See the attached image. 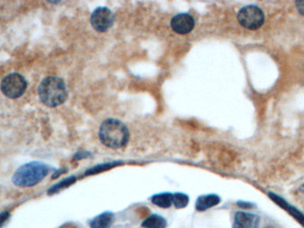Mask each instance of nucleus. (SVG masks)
Returning a JSON list of instances; mask_svg holds the SVG:
<instances>
[{
	"label": "nucleus",
	"instance_id": "obj_1",
	"mask_svg": "<svg viewBox=\"0 0 304 228\" xmlns=\"http://www.w3.org/2000/svg\"><path fill=\"white\" fill-rule=\"evenodd\" d=\"M99 137L101 143L109 148H122L129 140V131L124 123L115 119H109L102 122Z\"/></svg>",
	"mask_w": 304,
	"mask_h": 228
},
{
	"label": "nucleus",
	"instance_id": "obj_2",
	"mask_svg": "<svg viewBox=\"0 0 304 228\" xmlns=\"http://www.w3.org/2000/svg\"><path fill=\"white\" fill-rule=\"evenodd\" d=\"M39 95L47 106H59L66 101L68 96L65 83L57 77H47L39 85Z\"/></svg>",
	"mask_w": 304,
	"mask_h": 228
},
{
	"label": "nucleus",
	"instance_id": "obj_3",
	"mask_svg": "<svg viewBox=\"0 0 304 228\" xmlns=\"http://www.w3.org/2000/svg\"><path fill=\"white\" fill-rule=\"evenodd\" d=\"M50 168L45 163L33 161L21 166L13 176V183L18 187H32L42 181Z\"/></svg>",
	"mask_w": 304,
	"mask_h": 228
},
{
	"label": "nucleus",
	"instance_id": "obj_4",
	"mask_svg": "<svg viewBox=\"0 0 304 228\" xmlns=\"http://www.w3.org/2000/svg\"><path fill=\"white\" fill-rule=\"evenodd\" d=\"M238 20L243 27L254 31L264 24L265 16L261 8L250 5L240 9L238 14Z\"/></svg>",
	"mask_w": 304,
	"mask_h": 228
},
{
	"label": "nucleus",
	"instance_id": "obj_5",
	"mask_svg": "<svg viewBox=\"0 0 304 228\" xmlns=\"http://www.w3.org/2000/svg\"><path fill=\"white\" fill-rule=\"evenodd\" d=\"M27 88V82L22 75L12 73L7 76L1 82V90L9 98H18Z\"/></svg>",
	"mask_w": 304,
	"mask_h": 228
},
{
	"label": "nucleus",
	"instance_id": "obj_6",
	"mask_svg": "<svg viewBox=\"0 0 304 228\" xmlns=\"http://www.w3.org/2000/svg\"><path fill=\"white\" fill-rule=\"evenodd\" d=\"M115 16L111 10L107 8H98L91 16V24L95 31L105 32L112 27Z\"/></svg>",
	"mask_w": 304,
	"mask_h": 228
},
{
	"label": "nucleus",
	"instance_id": "obj_7",
	"mask_svg": "<svg viewBox=\"0 0 304 228\" xmlns=\"http://www.w3.org/2000/svg\"><path fill=\"white\" fill-rule=\"evenodd\" d=\"M195 25V21L189 14H178L171 21V27L178 34H187Z\"/></svg>",
	"mask_w": 304,
	"mask_h": 228
},
{
	"label": "nucleus",
	"instance_id": "obj_8",
	"mask_svg": "<svg viewBox=\"0 0 304 228\" xmlns=\"http://www.w3.org/2000/svg\"><path fill=\"white\" fill-rule=\"evenodd\" d=\"M261 217L252 213L238 211L235 213L232 228H260Z\"/></svg>",
	"mask_w": 304,
	"mask_h": 228
},
{
	"label": "nucleus",
	"instance_id": "obj_9",
	"mask_svg": "<svg viewBox=\"0 0 304 228\" xmlns=\"http://www.w3.org/2000/svg\"><path fill=\"white\" fill-rule=\"evenodd\" d=\"M269 198L271 199V201H274L276 204L278 205L281 208L285 209L286 212L288 213L290 216H292L297 222L300 223V225H302L304 227V214L299 210L298 208H295L294 206L289 204L287 201H285V199H283L282 197L277 195L276 193L269 192L268 193Z\"/></svg>",
	"mask_w": 304,
	"mask_h": 228
},
{
	"label": "nucleus",
	"instance_id": "obj_10",
	"mask_svg": "<svg viewBox=\"0 0 304 228\" xmlns=\"http://www.w3.org/2000/svg\"><path fill=\"white\" fill-rule=\"evenodd\" d=\"M221 201V198L216 194H207L199 197L196 202V208L199 211H205L208 208H213L218 205Z\"/></svg>",
	"mask_w": 304,
	"mask_h": 228
},
{
	"label": "nucleus",
	"instance_id": "obj_11",
	"mask_svg": "<svg viewBox=\"0 0 304 228\" xmlns=\"http://www.w3.org/2000/svg\"><path fill=\"white\" fill-rule=\"evenodd\" d=\"M114 215L111 212H103L95 216L90 222L91 228H110L113 223Z\"/></svg>",
	"mask_w": 304,
	"mask_h": 228
},
{
	"label": "nucleus",
	"instance_id": "obj_12",
	"mask_svg": "<svg viewBox=\"0 0 304 228\" xmlns=\"http://www.w3.org/2000/svg\"><path fill=\"white\" fill-rule=\"evenodd\" d=\"M151 201L153 204L160 208H170L174 202V194L170 193H159L152 197Z\"/></svg>",
	"mask_w": 304,
	"mask_h": 228
},
{
	"label": "nucleus",
	"instance_id": "obj_13",
	"mask_svg": "<svg viewBox=\"0 0 304 228\" xmlns=\"http://www.w3.org/2000/svg\"><path fill=\"white\" fill-rule=\"evenodd\" d=\"M167 225V220L158 214H152L141 223V226L143 228H166Z\"/></svg>",
	"mask_w": 304,
	"mask_h": 228
},
{
	"label": "nucleus",
	"instance_id": "obj_14",
	"mask_svg": "<svg viewBox=\"0 0 304 228\" xmlns=\"http://www.w3.org/2000/svg\"><path fill=\"white\" fill-rule=\"evenodd\" d=\"M77 181V178L76 177H70L68 178H65L63 181L59 182L58 184L52 186L49 190H48V194L52 195V194H55L62 191L63 189L67 188L71 185H73L75 182Z\"/></svg>",
	"mask_w": 304,
	"mask_h": 228
},
{
	"label": "nucleus",
	"instance_id": "obj_15",
	"mask_svg": "<svg viewBox=\"0 0 304 228\" xmlns=\"http://www.w3.org/2000/svg\"><path fill=\"white\" fill-rule=\"evenodd\" d=\"M189 196L185 193H177L174 194L173 204L177 208H184L189 204Z\"/></svg>",
	"mask_w": 304,
	"mask_h": 228
},
{
	"label": "nucleus",
	"instance_id": "obj_16",
	"mask_svg": "<svg viewBox=\"0 0 304 228\" xmlns=\"http://www.w3.org/2000/svg\"><path fill=\"white\" fill-rule=\"evenodd\" d=\"M117 165V163H106V164H101V165L96 166L93 169L87 170L86 172V176H90V175H94V174L101 173L103 171H106L108 169H110L111 168H113L115 166Z\"/></svg>",
	"mask_w": 304,
	"mask_h": 228
},
{
	"label": "nucleus",
	"instance_id": "obj_17",
	"mask_svg": "<svg viewBox=\"0 0 304 228\" xmlns=\"http://www.w3.org/2000/svg\"><path fill=\"white\" fill-rule=\"evenodd\" d=\"M10 213L8 211H4V212L0 213V228L3 227L5 224L8 222V219L10 218Z\"/></svg>",
	"mask_w": 304,
	"mask_h": 228
},
{
	"label": "nucleus",
	"instance_id": "obj_18",
	"mask_svg": "<svg viewBox=\"0 0 304 228\" xmlns=\"http://www.w3.org/2000/svg\"><path fill=\"white\" fill-rule=\"evenodd\" d=\"M237 204L240 207V208H253V206L254 205L253 203H251V202H247V201H238L237 202Z\"/></svg>",
	"mask_w": 304,
	"mask_h": 228
},
{
	"label": "nucleus",
	"instance_id": "obj_19",
	"mask_svg": "<svg viewBox=\"0 0 304 228\" xmlns=\"http://www.w3.org/2000/svg\"><path fill=\"white\" fill-rule=\"evenodd\" d=\"M295 5H296L297 10L301 16H304V1H297Z\"/></svg>",
	"mask_w": 304,
	"mask_h": 228
},
{
	"label": "nucleus",
	"instance_id": "obj_20",
	"mask_svg": "<svg viewBox=\"0 0 304 228\" xmlns=\"http://www.w3.org/2000/svg\"><path fill=\"white\" fill-rule=\"evenodd\" d=\"M66 169H61V170H58V171H56L55 174H54V176H53V178H56V177H58L60 175H62L63 173H65L66 171H65Z\"/></svg>",
	"mask_w": 304,
	"mask_h": 228
},
{
	"label": "nucleus",
	"instance_id": "obj_21",
	"mask_svg": "<svg viewBox=\"0 0 304 228\" xmlns=\"http://www.w3.org/2000/svg\"><path fill=\"white\" fill-rule=\"evenodd\" d=\"M299 191H300V193H304V184L300 185V187H299Z\"/></svg>",
	"mask_w": 304,
	"mask_h": 228
}]
</instances>
